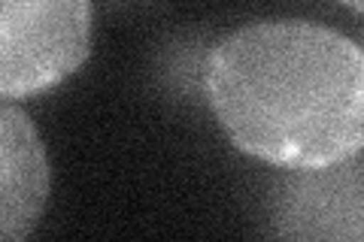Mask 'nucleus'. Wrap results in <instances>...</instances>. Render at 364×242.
I'll list each match as a JSON object with an SVG mask.
<instances>
[{
  "label": "nucleus",
  "instance_id": "39448f33",
  "mask_svg": "<svg viewBox=\"0 0 364 242\" xmlns=\"http://www.w3.org/2000/svg\"><path fill=\"white\" fill-rule=\"evenodd\" d=\"M346 9H352V13H361V0H340Z\"/></svg>",
  "mask_w": 364,
  "mask_h": 242
},
{
  "label": "nucleus",
  "instance_id": "20e7f679",
  "mask_svg": "<svg viewBox=\"0 0 364 242\" xmlns=\"http://www.w3.org/2000/svg\"><path fill=\"white\" fill-rule=\"evenodd\" d=\"M52 194V167L37 124L0 103V239H25Z\"/></svg>",
  "mask_w": 364,
  "mask_h": 242
},
{
  "label": "nucleus",
  "instance_id": "f03ea898",
  "mask_svg": "<svg viewBox=\"0 0 364 242\" xmlns=\"http://www.w3.org/2000/svg\"><path fill=\"white\" fill-rule=\"evenodd\" d=\"M91 52V0H0V97L67 82Z\"/></svg>",
  "mask_w": 364,
  "mask_h": 242
},
{
  "label": "nucleus",
  "instance_id": "7ed1b4c3",
  "mask_svg": "<svg viewBox=\"0 0 364 242\" xmlns=\"http://www.w3.org/2000/svg\"><path fill=\"white\" fill-rule=\"evenodd\" d=\"M361 155L346 158L331 167L291 170L282 182L273 230L291 239H361Z\"/></svg>",
  "mask_w": 364,
  "mask_h": 242
},
{
  "label": "nucleus",
  "instance_id": "f257e3e1",
  "mask_svg": "<svg viewBox=\"0 0 364 242\" xmlns=\"http://www.w3.org/2000/svg\"><path fill=\"white\" fill-rule=\"evenodd\" d=\"M210 109L237 152L279 170L331 167L364 145V52L334 28L267 18L215 45Z\"/></svg>",
  "mask_w": 364,
  "mask_h": 242
}]
</instances>
